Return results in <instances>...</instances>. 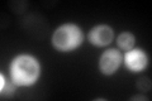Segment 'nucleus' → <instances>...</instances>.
Segmentation results:
<instances>
[{"label": "nucleus", "instance_id": "f257e3e1", "mask_svg": "<svg viewBox=\"0 0 152 101\" xmlns=\"http://www.w3.org/2000/svg\"><path fill=\"white\" fill-rule=\"evenodd\" d=\"M10 80L17 86H32L41 75V65L32 54H19L9 66Z\"/></svg>", "mask_w": 152, "mask_h": 101}, {"label": "nucleus", "instance_id": "f03ea898", "mask_svg": "<svg viewBox=\"0 0 152 101\" xmlns=\"http://www.w3.org/2000/svg\"><path fill=\"white\" fill-rule=\"evenodd\" d=\"M84 41L81 28L74 23H66L60 25L53 32L51 38L52 46L58 52H71L79 48Z\"/></svg>", "mask_w": 152, "mask_h": 101}, {"label": "nucleus", "instance_id": "7ed1b4c3", "mask_svg": "<svg viewBox=\"0 0 152 101\" xmlns=\"http://www.w3.org/2000/svg\"><path fill=\"white\" fill-rule=\"evenodd\" d=\"M123 61V56L121 51L117 49H108L103 52L99 58V71L105 76L114 75L121 67Z\"/></svg>", "mask_w": 152, "mask_h": 101}, {"label": "nucleus", "instance_id": "20e7f679", "mask_svg": "<svg viewBox=\"0 0 152 101\" xmlns=\"http://www.w3.org/2000/svg\"><path fill=\"white\" fill-rule=\"evenodd\" d=\"M114 32L113 29L107 24H99L94 27L88 33V41L93 46L96 47H105L113 41Z\"/></svg>", "mask_w": 152, "mask_h": 101}, {"label": "nucleus", "instance_id": "39448f33", "mask_svg": "<svg viewBox=\"0 0 152 101\" xmlns=\"http://www.w3.org/2000/svg\"><path fill=\"white\" fill-rule=\"evenodd\" d=\"M124 65L131 72H141L148 65V57L145 51L140 48H132L131 51L126 52Z\"/></svg>", "mask_w": 152, "mask_h": 101}, {"label": "nucleus", "instance_id": "423d86ee", "mask_svg": "<svg viewBox=\"0 0 152 101\" xmlns=\"http://www.w3.org/2000/svg\"><path fill=\"white\" fill-rule=\"evenodd\" d=\"M136 38L131 32H123L117 38V44L122 51H131L134 47Z\"/></svg>", "mask_w": 152, "mask_h": 101}, {"label": "nucleus", "instance_id": "0eeeda50", "mask_svg": "<svg viewBox=\"0 0 152 101\" xmlns=\"http://www.w3.org/2000/svg\"><path fill=\"white\" fill-rule=\"evenodd\" d=\"M0 78H1V86H0V91H1V96L3 97H10L15 94L17 90V85L13 82V81H8L7 77L3 73L0 75Z\"/></svg>", "mask_w": 152, "mask_h": 101}, {"label": "nucleus", "instance_id": "6e6552de", "mask_svg": "<svg viewBox=\"0 0 152 101\" xmlns=\"http://www.w3.org/2000/svg\"><path fill=\"white\" fill-rule=\"evenodd\" d=\"M137 89L141 90L142 92H145V91H150L151 90V82H150V80L147 78V77H142L140 78L138 81H137Z\"/></svg>", "mask_w": 152, "mask_h": 101}, {"label": "nucleus", "instance_id": "1a4fd4ad", "mask_svg": "<svg viewBox=\"0 0 152 101\" xmlns=\"http://www.w3.org/2000/svg\"><path fill=\"white\" fill-rule=\"evenodd\" d=\"M131 100H148V99L145 97V96H133Z\"/></svg>", "mask_w": 152, "mask_h": 101}]
</instances>
